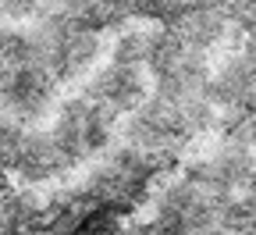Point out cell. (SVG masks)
Listing matches in <instances>:
<instances>
[{
  "mask_svg": "<svg viewBox=\"0 0 256 235\" xmlns=\"http://www.w3.org/2000/svg\"><path fill=\"white\" fill-rule=\"evenodd\" d=\"M86 96L96 100L100 107H107L114 118H128L142 107V100L153 93V75L142 64H132V61H118V57H104L100 64L92 68V75L82 82Z\"/></svg>",
  "mask_w": 256,
  "mask_h": 235,
  "instance_id": "obj_1",
  "label": "cell"
}]
</instances>
